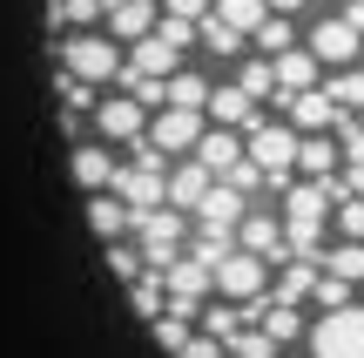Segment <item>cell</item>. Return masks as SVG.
Masks as SVG:
<instances>
[{"mask_svg": "<svg viewBox=\"0 0 364 358\" xmlns=\"http://www.w3.org/2000/svg\"><path fill=\"white\" fill-rule=\"evenodd\" d=\"M304 48L324 61V75H338V68H358L364 61V27L351 14H317L311 34H304Z\"/></svg>", "mask_w": 364, "mask_h": 358, "instance_id": "obj_5", "label": "cell"}, {"mask_svg": "<svg viewBox=\"0 0 364 358\" xmlns=\"http://www.w3.org/2000/svg\"><path fill=\"white\" fill-rule=\"evenodd\" d=\"M189 162H203L209 176H230L236 162H243V129H216V122H209L203 129V142H196V156Z\"/></svg>", "mask_w": 364, "mask_h": 358, "instance_id": "obj_16", "label": "cell"}, {"mask_svg": "<svg viewBox=\"0 0 364 358\" xmlns=\"http://www.w3.org/2000/svg\"><path fill=\"white\" fill-rule=\"evenodd\" d=\"M61 75H75V81H88V88H115L122 81V68H129V48L122 41H108L102 27H75V34H61Z\"/></svg>", "mask_w": 364, "mask_h": 358, "instance_id": "obj_1", "label": "cell"}, {"mask_svg": "<svg viewBox=\"0 0 364 358\" xmlns=\"http://www.w3.org/2000/svg\"><path fill=\"white\" fill-rule=\"evenodd\" d=\"M156 21H162V0H108L102 34H108V41H122V48H135L142 34H156Z\"/></svg>", "mask_w": 364, "mask_h": 358, "instance_id": "obj_10", "label": "cell"}, {"mask_svg": "<svg viewBox=\"0 0 364 358\" xmlns=\"http://www.w3.org/2000/svg\"><path fill=\"white\" fill-rule=\"evenodd\" d=\"M209 189H216V176H209L203 162H189V156H182V162H169V210L196 216V210H203V196H209Z\"/></svg>", "mask_w": 364, "mask_h": 358, "instance_id": "obj_14", "label": "cell"}, {"mask_svg": "<svg viewBox=\"0 0 364 358\" xmlns=\"http://www.w3.org/2000/svg\"><path fill=\"white\" fill-rule=\"evenodd\" d=\"M88 135L108 142V149H129V142L149 135V108L135 102V95H122V88H102V102H95V115H88Z\"/></svg>", "mask_w": 364, "mask_h": 358, "instance_id": "obj_4", "label": "cell"}, {"mask_svg": "<svg viewBox=\"0 0 364 358\" xmlns=\"http://www.w3.org/2000/svg\"><path fill=\"white\" fill-rule=\"evenodd\" d=\"M230 358H277V338L263 332V325H243V332L230 338Z\"/></svg>", "mask_w": 364, "mask_h": 358, "instance_id": "obj_27", "label": "cell"}, {"mask_svg": "<svg viewBox=\"0 0 364 358\" xmlns=\"http://www.w3.org/2000/svg\"><path fill=\"white\" fill-rule=\"evenodd\" d=\"M243 216H250V196H243L236 183H216V189L203 196V210L189 216V223H196V230H236Z\"/></svg>", "mask_w": 364, "mask_h": 358, "instance_id": "obj_13", "label": "cell"}, {"mask_svg": "<svg viewBox=\"0 0 364 358\" xmlns=\"http://www.w3.org/2000/svg\"><path fill=\"white\" fill-rule=\"evenodd\" d=\"M297 7H311V0H270V14H297Z\"/></svg>", "mask_w": 364, "mask_h": 358, "instance_id": "obj_34", "label": "cell"}, {"mask_svg": "<svg viewBox=\"0 0 364 358\" xmlns=\"http://www.w3.org/2000/svg\"><path fill=\"white\" fill-rule=\"evenodd\" d=\"M156 34L169 41L176 54H189V48H196V21H176V14H162V21H156Z\"/></svg>", "mask_w": 364, "mask_h": 358, "instance_id": "obj_31", "label": "cell"}, {"mask_svg": "<svg viewBox=\"0 0 364 358\" xmlns=\"http://www.w3.org/2000/svg\"><path fill=\"white\" fill-rule=\"evenodd\" d=\"M68 169H75V183L88 189V196H102V189H115V169H122V149L108 142H75V156H68Z\"/></svg>", "mask_w": 364, "mask_h": 358, "instance_id": "obj_12", "label": "cell"}, {"mask_svg": "<svg viewBox=\"0 0 364 358\" xmlns=\"http://www.w3.org/2000/svg\"><path fill=\"white\" fill-rule=\"evenodd\" d=\"M236 88H243L250 102H277V75H270V54H243V68H236Z\"/></svg>", "mask_w": 364, "mask_h": 358, "instance_id": "obj_23", "label": "cell"}, {"mask_svg": "<svg viewBox=\"0 0 364 358\" xmlns=\"http://www.w3.org/2000/svg\"><path fill=\"white\" fill-rule=\"evenodd\" d=\"M196 48H203V54H216V61H243L250 34H236V27H223L216 14H203V21H196Z\"/></svg>", "mask_w": 364, "mask_h": 358, "instance_id": "obj_21", "label": "cell"}, {"mask_svg": "<svg viewBox=\"0 0 364 358\" xmlns=\"http://www.w3.org/2000/svg\"><path fill=\"white\" fill-rule=\"evenodd\" d=\"M317 264H324L331 278H344V284H364V243H338V251H324Z\"/></svg>", "mask_w": 364, "mask_h": 358, "instance_id": "obj_25", "label": "cell"}, {"mask_svg": "<svg viewBox=\"0 0 364 358\" xmlns=\"http://www.w3.org/2000/svg\"><path fill=\"white\" fill-rule=\"evenodd\" d=\"M203 115L216 122V129H250V122L263 115V102H250L236 81H216V88H209V108H203Z\"/></svg>", "mask_w": 364, "mask_h": 358, "instance_id": "obj_15", "label": "cell"}, {"mask_svg": "<svg viewBox=\"0 0 364 358\" xmlns=\"http://www.w3.org/2000/svg\"><path fill=\"white\" fill-rule=\"evenodd\" d=\"M203 129H209L203 108H156V115H149V142H156L162 156H196Z\"/></svg>", "mask_w": 364, "mask_h": 358, "instance_id": "obj_8", "label": "cell"}, {"mask_svg": "<svg viewBox=\"0 0 364 358\" xmlns=\"http://www.w3.org/2000/svg\"><path fill=\"white\" fill-rule=\"evenodd\" d=\"M209 88H216V81H209L203 68H176V75L162 81V108H209Z\"/></svg>", "mask_w": 364, "mask_h": 358, "instance_id": "obj_20", "label": "cell"}, {"mask_svg": "<svg viewBox=\"0 0 364 358\" xmlns=\"http://www.w3.org/2000/svg\"><path fill=\"white\" fill-rule=\"evenodd\" d=\"M88 223H95V237H102V243H122V237H135V210L115 196V189L88 196Z\"/></svg>", "mask_w": 364, "mask_h": 358, "instance_id": "obj_18", "label": "cell"}, {"mask_svg": "<svg viewBox=\"0 0 364 358\" xmlns=\"http://www.w3.org/2000/svg\"><path fill=\"white\" fill-rule=\"evenodd\" d=\"M338 169H344V142H338V135H304V142H297V176L331 183Z\"/></svg>", "mask_w": 364, "mask_h": 358, "instance_id": "obj_17", "label": "cell"}, {"mask_svg": "<svg viewBox=\"0 0 364 358\" xmlns=\"http://www.w3.org/2000/svg\"><path fill=\"white\" fill-rule=\"evenodd\" d=\"M108 270H115V278L122 284H135V278H142V251H135V237H122V243H108Z\"/></svg>", "mask_w": 364, "mask_h": 358, "instance_id": "obj_28", "label": "cell"}, {"mask_svg": "<svg viewBox=\"0 0 364 358\" xmlns=\"http://www.w3.org/2000/svg\"><path fill=\"white\" fill-rule=\"evenodd\" d=\"M311 305H317V311H344V305H351V284H344V278H331V270H317Z\"/></svg>", "mask_w": 364, "mask_h": 358, "instance_id": "obj_30", "label": "cell"}, {"mask_svg": "<svg viewBox=\"0 0 364 358\" xmlns=\"http://www.w3.org/2000/svg\"><path fill=\"white\" fill-rule=\"evenodd\" d=\"M209 14H216L223 27H236V34H257V27L270 21V0H216Z\"/></svg>", "mask_w": 364, "mask_h": 358, "instance_id": "obj_22", "label": "cell"}, {"mask_svg": "<svg viewBox=\"0 0 364 358\" xmlns=\"http://www.w3.org/2000/svg\"><path fill=\"white\" fill-rule=\"evenodd\" d=\"M311 358H364V305L317 311L311 318Z\"/></svg>", "mask_w": 364, "mask_h": 358, "instance_id": "obj_6", "label": "cell"}, {"mask_svg": "<svg viewBox=\"0 0 364 358\" xmlns=\"http://www.w3.org/2000/svg\"><path fill=\"white\" fill-rule=\"evenodd\" d=\"M331 223H338L344 243H364V196H344L338 210H331Z\"/></svg>", "mask_w": 364, "mask_h": 358, "instance_id": "obj_29", "label": "cell"}, {"mask_svg": "<svg viewBox=\"0 0 364 358\" xmlns=\"http://www.w3.org/2000/svg\"><path fill=\"white\" fill-rule=\"evenodd\" d=\"M250 41H257V54H284V48H297V27H290V14H270Z\"/></svg>", "mask_w": 364, "mask_h": 358, "instance_id": "obj_26", "label": "cell"}, {"mask_svg": "<svg viewBox=\"0 0 364 358\" xmlns=\"http://www.w3.org/2000/svg\"><path fill=\"white\" fill-rule=\"evenodd\" d=\"M216 298H223V305H250V298H270V264H263V257H250L243 243H236V251L216 264Z\"/></svg>", "mask_w": 364, "mask_h": 358, "instance_id": "obj_7", "label": "cell"}, {"mask_svg": "<svg viewBox=\"0 0 364 358\" xmlns=\"http://www.w3.org/2000/svg\"><path fill=\"white\" fill-rule=\"evenodd\" d=\"M344 14H351V21L364 27V0H344Z\"/></svg>", "mask_w": 364, "mask_h": 358, "instance_id": "obj_35", "label": "cell"}, {"mask_svg": "<svg viewBox=\"0 0 364 358\" xmlns=\"http://www.w3.org/2000/svg\"><path fill=\"white\" fill-rule=\"evenodd\" d=\"M189 216L182 210H169V203H162V210H135V251H142V264L149 270H162V264H176L182 257V243H189Z\"/></svg>", "mask_w": 364, "mask_h": 358, "instance_id": "obj_3", "label": "cell"}, {"mask_svg": "<svg viewBox=\"0 0 364 358\" xmlns=\"http://www.w3.org/2000/svg\"><path fill=\"white\" fill-rule=\"evenodd\" d=\"M284 108V122L297 135H338V122H344V108L331 102V88H304V95H290V102H277Z\"/></svg>", "mask_w": 364, "mask_h": 358, "instance_id": "obj_9", "label": "cell"}, {"mask_svg": "<svg viewBox=\"0 0 364 358\" xmlns=\"http://www.w3.org/2000/svg\"><path fill=\"white\" fill-rule=\"evenodd\" d=\"M297 142H304V135L290 129V122H270V108L243 129V156L263 169V189H277V196H284V189L297 183Z\"/></svg>", "mask_w": 364, "mask_h": 358, "instance_id": "obj_2", "label": "cell"}, {"mask_svg": "<svg viewBox=\"0 0 364 358\" xmlns=\"http://www.w3.org/2000/svg\"><path fill=\"white\" fill-rule=\"evenodd\" d=\"M270 75H277V102H290V95H304V88H317V81H324V61L297 41V48L270 54ZM277 102H270V108H277Z\"/></svg>", "mask_w": 364, "mask_h": 358, "instance_id": "obj_11", "label": "cell"}, {"mask_svg": "<svg viewBox=\"0 0 364 358\" xmlns=\"http://www.w3.org/2000/svg\"><path fill=\"white\" fill-rule=\"evenodd\" d=\"M176 68H182V54H176L162 34H142V41L129 48V75H156V81H169Z\"/></svg>", "mask_w": 364, "mask_h": 358, "instance_id": "obj_19", "label": "cell"}, {"mask_svg": "<svg viewBox=\"0 0 364 358\" xmlns=\"http://www.w3.org/2000/svg\"><path fill=\"white\" fill-rule=\"evenodd\" d=\"M176 358H230V345H223V338H209V332H196Z\"/></svg>", "mask_w": 364, "mask_h": 358, "instance_id": "obj_32", "label": "cell"}, {"mask_svg": "<svg viewBox=\"0 0 364 358\" xmlns=\"http://www.w3.org/2000/svg\"><path fill=\"white\" fill-rule=\"evenodd\" d=\"M209 7H216V0H162V14H176V21H203Z\"/></svg>", "mask_w": 364, "mask_h": 358, "instance_id": "obj_33", "label": "cell"}, {"mask_svg": "<svg viewBox=\"0 0 364 358\" xmlns=\"http://www.w3.org/2000/svg\"><path fill=\"white\" fill-rule=\"evenodd\" d=\"M324 88H331V102H338L344 115H364V61H358V68H338V75H324Z\"/></svg>", "mask_w": 364, "mask_h": 358, "instance_id": "obj_24", "label": "cell"}]
</instances>
